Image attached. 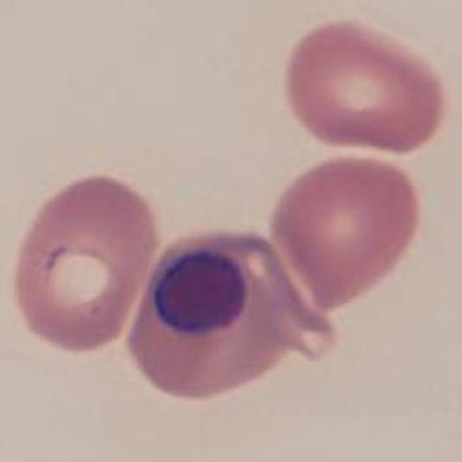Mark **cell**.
<instances>
[{"instance_id": "6da1fadb", "label": "cell", "mask_w": 462, "mask_h": 462, "mask_svg": "<svg viewBox=\"0 0 462 462\" xmlns=\"http://www.w3.org/2000/svg\"><path fill=\"white\" fill-rule=\"evenodd\" d=\"M333 341L268 240L212 233L162 254L126 345L157 389L202 400L248 384L291 353L319 356Z\"/></svg>"}, {"instance_id": "7a4b0ae2", "label": "cell", "mask_w": 462, "mask_h": 462, "mask_svg": "<svg viewBox=\"0 0 462 462\" xmlns=\"http://www.w3.org/2000/svg\"><path fill=\"white\" fill-rule=\"evenodd\" d=\"M158 247L136 191L104 177L71 184L44 205L20 252L15 294L28 328L71 352L117 340Z\"/></svg>"}, {"instance_id": "3957f363", "label": "cell", "mask_w": 462, "mask_h": 462, "mask_svg": "<svg viewBox=\"0 0 462 462\" xmlns=\"http://www.w3.org/2000/svg\"><path fill=\"white\" fill-rule=\"evenodd\" d=\"M420 223L406 172L373 159L322 163L282 195L272 233L322 310L365 293L394 269Z\"/></svg>"}, {"instance_id": "277c9868", "label": "cell", "mask_w": 462, "mask_h": 462, "mask_svg": "<svg viewBox=\"0 0 462 462\" xmlns=\"http://www.w3.org/2000/svg\"><path fill=\"white\" fill-rule=\"evenodd\" d=\"M289 101L318 140L334 146L410 153L440 129V79L420 58L352 23L320 27L300 41L287 72Z\"/></svg>"}]
</instances>
